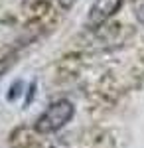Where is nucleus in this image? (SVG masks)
Segmentation results:
<instances>
[{
    "label": "nucleus",
    "instance_id": "obj_5",
    "mask_svg": "<svg viewBox=\"0 0 144 148\" xmlns=\"http://www.w3.org/2000/svg\"><path fill=\"white\" fill-rule=\"evenodd\" d=\"M34 91H36V81L28 87V93H26V105H30L34 101Z\"/></svg>",
    "mask_w": 144,
    "mask_h": 148
},
{
    "label": "nucleus",
    "instance_id": "obj_6",
    "mask_svg": "<svg viewBox=\"0 0 144 148\" xmlns=\"http://www.w3.org/2000/svg\"><path fill=\"white\" fill-rule=\"evenodd\" d=\"M10 59H0V79H2V75L8 71V67H10Z\"/></svg>",
    "mask_w": 144,
    "mask_h": 148
},
{
    "label": "nucleus",
    "instance_id": "obj_4",
    "mask_svg": "<svg viewBox=\"0 0 144 148\" xmlns=\"http://www.w3.org/2000/svg\"><path fill=\"white\" fill-rule=\"evenodd\" d=\"M22 87H24L22 81H16V83H14V85L10 87V93H8V101H16V99L20 97V93H22Z\"/></svg>",
    "mask_w": 144,
    "mask_h": 148
},
{
    "label": "nucleus",
    "instance_id": "obj_7",
    "mask_svg": "<svg viewBox=\"0 0 144 148\" xmlns=\"http://www.w3.org/2000/svg\"><path fill=\"white\" fill-rule=\"evenodd\" d=\"M57 2H59V6H61V8H71L77 0H57Z\"/></svg>",
    "mask_w": 144,
    "mask_h": 148
},
{
    "label": "nucleus",
    "instance_id": "obj_2",
    "mask_svg": "<svg viewBox=\"0 0 144 148\" xmlns=\"http://www.w3.org/2000/svg\"><path fill=\"white\" fill-rule=\"evenodd\" d=\"M122 0H95L87 16V26L89 28H97L103 22H107L111 16H115L121 10Z\"/></svg>",
    "mask_w": 144,
    "mask_h": 148
},
{
    "label": "nucleus",
    "instance_id": "obj_1",
    "mask_svg": "<svg viewBox=\"0 0 144 148\" xmlns=\"http://www.w3.org/2000/svg\"><path fill=\"white\" fill-rule=\"evenodd\" d=\"M75 114V107L69 99H57L53 101L44 113L38 116L34 128L40 132V134H51V132H57L61 130L63 126L73 119Z\"/></svg>",
    "mask_w": 144,
    "mask_h": 148
},
{
    "label": "nucleus",
    "instance_id": "obj_3",
    "mask_svg": "<svg viewBox=\"0 0 144 148\" xmlns=\"http://www.w3.org/2000/svg\"><path fill=\"white\" fill-rule=\"evenodd\" d=\"M132 10H134V16L144 24V0H134L132 2Z\"/></svg>",
    "mask_w": 144,
    "mask_h": 148
}]
</instances>
